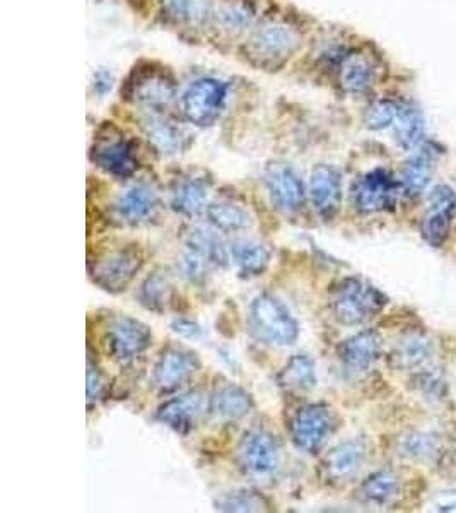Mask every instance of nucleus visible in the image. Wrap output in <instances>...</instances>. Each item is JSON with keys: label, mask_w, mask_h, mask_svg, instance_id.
Wrapping results in <instances>:
<instances>
[{"label": "nucleus", "mask_w": 456, "mask_h": 513, "mask_svg": "<svg viewBox=\"0 0 456 513\" xmlns=\"http://www.w3.org/2000/svg\"><path fill=\"white\" fill-rule=\"evenodd\" d=\"M301 47V36L289 24L281 21H267L253 31L246 42V59L253 65L267 71H277L287 64L298 48Z\"/></svg>", "instance_id": "obj_1"}, {"label": "nucleus", "mask_w": 456, "mask_h": 513, "mask_svg": "<svg viewBox=\"0 0 456 513\" xmlns=\"http://www.w3.org/2000/svg\"><path fill=\"white\" fill-rule=\"evenodd\" d=\"M229 252L216 231L205 226L190 230L182 255V274L188 283L204 284L212 272L228 264Z\"/></svg>", "instance_id": "obj_2"}, {"label": "nucleus", "mask_w": 456, "mask_h": 513, "mask_svg": "<svg viewBox=\"0 0 456 513\" xmlns=\"http://www.w3.org/2000/svg\"><path fill=\"white\" fill-rule=\"evenodd\" d=\"M386 305V296L373 284L359 278H345L335 284L330 307L342 325H359L375 317Z\"/></svg>", "instance_id": "obj_3"}, {"label": "nucleus", "mask_w": 456, "mask_h": 513, "mask_svg": "<svg viewBox=\"0 0 456 513\" xmlns=\"http://www.w3.org/2000/svg\"><path fill=\"white\" fill-rule=\"evenodd\" d=\"M250 327L257 339L270 346H291L299 337V325L293 313L269 293H262L252 301Z\"/></svg>", "instance_id": "obj_4"}, {"label": "nucleus", "mask_w": 456, "mask_h": 513, "mask_svg": "<svg viewBox=\"0 0 456 513\" xmlns=\"http://www.w3.org/2000/svg\"><path fill=\"white\" fill-rule=\"evenodd\" d=\"M142 266H144L142 248L137 243H129L100 255L89 266V276L93 279V283L105 289L106 293L117 295L129 288V284L134 281Z\"/></svg>", "instance_id": "obj_5"}, {"label": "nucleus", "mask_w": 456, "mask_h": 513, "mask_svg": "<svg viewBox=\"0 0 456 513\" xmlns=\"http://www.w3.org/2000/svg\"><path fill=\"white\" fill-rule=\"evenodd\" d=\"M228 100V84L216 77H202L188 86L182 96V112L197 127L216 124Z\"/></svg>", "instance_id": "obj_6"}, {"label": "nucleus", "mask_w": 456, "mask_h": 513, "mask_svg": "<svg viewBox=\"0 0 456 513\" xmlns=\"http://www.w3.org/2000/svg\"><path fill=\"white\" fill-rule=\"evenodd\" d=\"M337 416L327 404H310L294 414L289 425V435L294 447L304 454H316L327 438L334 433Z\"/></svg>", "instance_id": "obj_7"}, {"label": "nucleus", "mask_w": 456, "mask_h": 513, "mask_svg": "<svg viewBox=\"0 0 456 513\" xmlns=\"http://www.w3.org/2000/svg\"><path fill=\"white\" fill-rule=\"evenodd\" d=\"M238 464L253 478H269L281 466V449L274 435L264 428L246 431L238 447Z\"/></svg>", "instance_id": "obj_8"}, {"label": "nucleus", "mask_w": 456, "mask_h": 513, "mask_svg": "<svg viewBox=\"0 0 456 513\" xmlns=\"http://www.w3.org/2000/svg\"><path fill=\"white\" fill-rule=\"evenodd\" d=\"M105 339L108 353L120 363H127L151 348V327L129 315H118L106 327Z\"/></svg>", "instance_id": "obj_9"}, {"label": "nucleus", "mask_w": 456, "mask_h": 513, "mask_svg": "<svg viewBox=\"0 0 456 513\" xmlns=\"http://www.w3.org/2000/svg\"><path fill=\"white\" fill-rule=\"evenodd\" d=\"M127 100L149 110H159L166 107L176 95V86L173 77L163 69H139L129 77L125 84Z\"/></svg>", "instance_id": "obj_10"}, {"label": "nucleus", "mask_w": 456, "mask_h": 513, "mask_svg": "<svg viewBox=\"0 0 456 513\" xmlns=\"http://www.w3.org/2000/svg\"><path fill=\"white\" fill-rule=\"evenodd\" d=\"M200 370L199 354L183 346H168L159 354L152 382L161 392H173Z\"/></svg>", "instance_id": "obj_11"}, {"label": "nucleus", "mask_w": 456, "mask_h": 513, "mask_svg": "<svg viewBox=\"0 0 456 513\" xmlns=\"http://www.w3.org/2000/svg\"><path fill=\"white\" fill-rule=\"evenodd\" d=\"M456 214V192L450 185H438L429 194V209L422 221L424 240L433 247H443L450 236L451 221Z\"/></svg>", "instance_id": "obj_12"}, {"label": "nucleus", "mask_w": 456, "mask_h": 513, "mask_svg": "<svg viewBox=\"0 0 456 513\" xmlns=\"http://www.w3.org/2000/svg\"><path fill=\"white\" fill-rule=\"evenodd\" d=\"M398 183L390 171L378 168L364 175L354 187V204L361 213H380L392 206Z\"/></svg>", "instance_id": "obj_13"}, {"label": "nucleus", "mask_w": 456, "mask_h": 513, "mask_svg": "<svg viewBox=\"0 0 456 513\" xmlns=\"http://www.w3.org/2000/svg\"><path fill=\"white\" fill-rule=\"evenodd\" d=\"M204 411V394L199 390H192L161 404L156 418L176 433L188 435L197 428Z\"/></svg>", "instance_id": "obj_14"}, {"label": "nucleus", "mask_w": 456, "mask_h": 513, "mask_svg": "<svg viewBox=\"0 0 456 513\" xmlns=\"http://www.w3.org/2000/svg\"><path fill=\"white\" fill-rule=\"evenodd\" d=\"M265 185L275 207L294 213L304 204V185L298 173L284 163H272L265 171Z\"/></svg>", "instance_id": "obj_15"}, {"label": "nucleus", "mask_w": 456, "mask_h": 513, "mask_svg": "<svg viewBox=\"0 0 456 513\" xmlns=\"http://www.w3.org/2000/svg\"><path fill=\"white\" fill-rule=\"evenodd\" d=\"M381 346V336L373 329L357 332L344 342H340L337 348L340 365L349 373L368 372L369 368L380 360Z\"/></svg>", "instance_id": "obj_16"}, {"label": "nucleus", "mask_w": 456, "mask_h": 513, "mask_svg": "<svg viewBox=\"0 0 456 513\" xmlns=\"http://www.w3.org/2000/svg\"><path fill=\"white\" fill-rule=\"evenodd\" d=\"M310 194L313 206L323 219H334L342 201V177L330 165H318L311 171Z\"/></svg>", "instance_id": "obj_17"}, {"label": "nucleus", "mask_w": 456, "mask_h": 513, "mask_svg": "<svg viewBox=\"0 0 456 513\" xmlns=\"http://www.w3.org/2000/svg\"><path fill=\"white\" fill-rule=\"evenodd\" d=\"M366 442L361 438H352L342 442L328 452L323 460L322 469L325 479L330 483H345L356 476L366 460Z\"/></svg>", "instance_id": "obj_18"}, {"label": "nucleus", "mask_w": 456, "mask_h": 513, "mask_svg": "<svg viewBox=\"0 0 456 513\" xmlns=\"http://www.w3.org/2000/svg\"><path fill=\"white\" fill-rule=\"evenodd\" d=\"M93 161L113 177L129 178L137 170L134 149L125 139H103L93 149Z\"/></svg>", "instance_id": "obj_19"}, {"label": "nucleus", "mask_w": 456, "mask_h": 513, "mask_svg": "<svg viewBox=\"0 0 456 513\" xmlns=\"http://www.w3.org/2000/svg\"><path fill=\"white\" fill-rule=\"evenodd\" d=\"M158 204L156 190L146 183H139L118 197L115 209L125 225L139 226L152 218V214L158 209Z\"/></svg>", "instance_id": "obj_20"}, {"label": "nucleus", "mask_w": 456, "mask_h": 513, "mask_svg": "<svg viewBox=\"0 0 456 513\" xmlns=\"http://www.w3.org/2000/svg\"><path fill=\"white\" fill-rule=\"evenodd\" d=\"M253 399L243 387L224 384L217 387L209 402V411L214 418L226 423L240 421L252 411Z\"/></svg>", "instance_id": "obj_21"}, {"label": "nucleus", "mask_w": 456, "mask_h": 513, "mask_svg": "<svg viewBox=\"0 0 456 513\" xmlns=\"http://www.w3.org/2000/svg\"><path fill=\"white\" fill-rule=\"evenodd\" d=\"M211 185L200 177L183 178L176 183L171 194V209L175 213L193 218L204 211Z\"/></svg>", "instance_id": "obj_22"}, {"label": "nucleus", "mask_w": 456, "mask_h": 513, "mask_svg": "<svg viewBox=\"0 0 456 513\" xmlns=\"http://www.w3.org/2000/svg\"><path fill=\"white\" fill-rule=\"evenodd\" d=\"M229 257L238 267L241 278H257L267 271L272 252L264 243L253 242V240H236L231 243Z\"/></svg>", "instance_id": "obj_23"}, {"label": "nucleus", "mask_w": 456, "mask_h": 513, "mask_svg": "<svg viewBox=\"0 0 456 513\" xmlns=\"http://www.w3.org/2000/svg\"><path fill=\"white\" fill-rule=\"evenodd\" d=\"M393 129H395V139L402 148L407 151L417 149L421 146L426 134L424 115L414 103L409 101L398 103V113Z\"/></svg>", "instance_id": "obj_24"}, {"label": "nucleus", "mask_w": 456, "mask_h": 513, "mask_svg": "<svg viewBox=\"0 0 456 513\" xmlns=\"http://www.w3.org/2000/svg\"><path fill=\"white\" fill-rule=\"evenodd\" d=\"M433 356V342L424 332H410L393 349L395 365L402 370H416L426 365Z\"/></svg>", "instance_id": "obj_25"}, {"label": "nucleus", "mask_w": 456, "mask_h": 513, "mask_svg": "<svg viewBox=\"0 0 456 513\" xmlns=\"http://www.w3.org/2000/svg\"><path fill=\"white\" fill-rule=\"evenodd\" d=\"M142 129L146 132L147 139L159 153L175 154L183 148L185 136L173 122L159 117L156 113H149L142 118Z\"/></svg>", "instance_id": "obj_26"}, {"label": "nucleus", "mask_w": 456, "mask_h": 513, "mask_svg": "<svg viewBox=\"0 0 456 513\" xmlns=\"http://www.w3.org/2000/svg\"><path fill=\"white\" fill-rule=\"evenodd\" d=\"M316 365L308 354H294L277 375V384L289 392H306L316 385Z\"/></svg>", "instance_id": "obj_27"}, {"label": "nucleus", "mask_w": 456, "mask_h": 513, "mask_svg": "<svg viewBox=\"0 0 456 513\" xmlns=\"http://www.w3.org/2000/svg\"><path fill=\"white\" fill-rule=\"evenodd\" d=\"M375 69L363 55L351 54L342 60L339 71L340 86L347 93H363L373 84Z\"/></svg>", "instance_id": "obj_28"}, {"label": "nucleus", "mask_w": 456, "mask_h": 513, "mask_svg": "<svg viewBox=\"0 0 456 513\" xmlns=\"http://www.w3.org/2000/svg\"><path fill=\"white\" fill-rule=\"evenodd\" d=\"M434 171V156L429 149H422L419 153L414 154L402 170V187L409 195H419L424 192Z\"/></svg>", "instance_id": "obj_29"}, {"label": "nucleus", "mask_w": 456, "mask_h": 513, "mask_svg": "<svg viewBox=\"0 0 456 513\" xmlns=\"http://www.w3.org/2000/svg\"><path fill=\"white\" fill-rule=\"evenodd\" d=\"M207 218L216 230L224 233L248 230L253 223L252 216L245 207L228 201L214 202L207 206Z\"/></svg>", "instance_id": "obj_30"}, {"label": "nucleus", "mask_w": 456, "mask_h": 513, "mask_svg": "<svg viewBox=\"0 0 456 513\" xmlns=\"http://www.w3.org/2000/svg\"><path fill=\"white\" fill-rule=\"evenodd\" d=\"M398 488H400V481L395 472L378 471L361 484L357 496L361 502L368 505H385L397 495Z\"/></svg>", "instance_id": "obj_31"}, {"label": "nucleus", "mask_w": 456, "mask_h": 513, "mask_svg": "<svg viewBox=\"0 0 456 513\" xmlns=\"http://www.w3.org/2000/svg\"><path fill=\"white\" fill-rule=\"evenodd\" d=\"M171 281L163 269L152 272L139 289V301L151 312L163 313L170 303Z\"/></svg>", "instance_id": "obj_32"}, {"label": "nucleus", "mask_w": 456, "mask_h": 513, "mask_svg": "<svg viewBox=\"0 0 456 513\" xmlns=\"http://www.w3.org/2000/svg\"><path fill=\"white\" fill-rule=\"evenodd\" d=\"M265 505L264 498L252 490L228 491L214 502L216 510L221 512H260Z\"/></svg>", "instance_id": "obj_33"}, {"label": "nucleus", "mask_w": 456, "mask_h": 513, "mask_svg": "<svg viewBox=\"0 0 456 513\" xmlns=\"http://www.w3.org/2000/svg\"><path fill=\"white\" fill-rule=\"evenodd\" d=\"M164 11L180 23H193L205 18V0H163Z\"/></svg>", "instance_id": "obj_34"}, {"label": "nucleus", "mask_w": 456, "mask_h": 513, "mask_svg": "<svg viewBox=\"0 0 456 513\" xmlns=\"http://www.w3.org/2000/svg\"><path fill=\"white\" fill-rule=\"evenodd\" d=\"M398 103L395 101L381 100L373 103L366 112L364 122L371 130H383L392 127L397 118Z\"/></svg>", "instance_id": "obj_35"}, {"label": "nucleus", "mask_w": 456, "mask_h": 513, "mask_svg": "<svg viewBox=\"0 0 456 513\" xmlns=\"http://www.w3.org/2000/svg\"><path fill=\"white\" fill-rule=\"evenodd\" d=\"M436 438L427 433H410L402 440V452L410 459H429L436 454Z\"/></svg>", "instance_id": "obj_36"}, {"label": "nucleus", "mask_w": 456, "mask_h": 513, "mask_svg": "<svg viewBox=\"0 0 456 513\" xmlns=\"http://www.w3.org/2000/svg\"><path fill=\"white\" fill-rule=\"evenodd\" d=\"M103 390H105V378L101 373V368L98 363L93 360L91 351L88 356V401L93 402L96 399H100L103 396Z\"/></svg>", "instance_id": "obj_37"}, {"label": "nucleus", "mask_w": 456, "mask_h": 513, "mask_svg": "<svg viewBox=\"0 0 456 513\" xmlns=\"http://www.w3.org/2000/svg\"><path fill=\"white\" fill-rule=\"evenodd\" d=\"M221 18H223L224 24L228 26V28H245L252 21V12L250 9L245 6H240V4H234V6H228L224 9L223 14H221Z\"/></svg>", "instance_id": "obj_38"}, {"label": "nucleus", "mask_w": 456, "mask_h": 513, "mask_svg": "<svg viewBox=\"0 0 456 513\" xmlns=\"http://www.w3.org/2000/svg\"><path fill=\"white\" fill-rule=\"evenodd\" d=\"M433 508L438 512L456 510V490L439 491L433 498Z\"/></svg>", "instance_id": "obj_39"}, {"label": "nucleus", "mask_w": 456, "mask_h": 513, "mask_svg": "<svg viewBox=\"0 0 456 513\" xmlns=\"http://www.w3.org/2000/svg\"><path fill=\"white\" fill-rule=\"evenodd\" d=\"M171 327H173V331L178 332L180 336L187 337V339H197L204 334L200 325L195 324L192 320L178 319L171 324Z\"/></svg>", "instance_id": "obj_40"}]
</instances>
